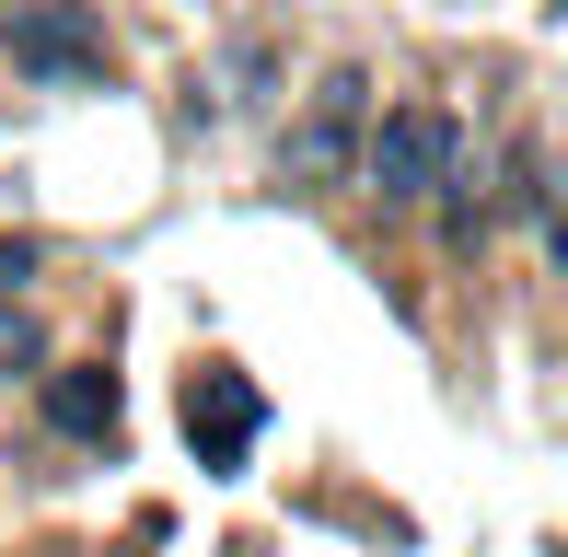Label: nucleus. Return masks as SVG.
<instances>
[{
	"instance_id": "obj_1",
	"label": "nucleus",
	"mask_w": 568,
	"mask_h": 557,
	"mask_svg": "<svg viewBox=\"0 0 568 557\" xmlns=\"http://www.w3.org/2000/svg\"><path fill=\"white\" fill-rule=\"evenodd\" d=\"M359 186L383 198V210H429V198L464 174V117L453 105H383V117H359Z\"/></svg>"
},
{
	"instance_id": "obj_2",
	"label": "nucleus",
	"mask_w": 568,
	"mask_h": 557,
	"mask_svg": "<svg viewBox=\"0 0 568 557\" xmlns=\"http://www.w3.org/2000/svg\"><path fill=\"white\" fill-rule=\"evenodd\" d=\"M0 47H12V70H36V82H59V93H82V82L116 70L105 23H93L82 0H0Z\"/></svg>"
},
{
	"instance_id": "obj_3",
	"label": "nucleus",
	"mask_w": 568,
	"mask_h": 557,
	"mask_svg": "<svg viewBox=\"0 0 568 557\" xmlns=\"http://www.w3.org/2000/svg\"><path fill=\"white\" fill-rule=\"evenodd\" d=\"M359 70H325V93L302 105V129L278 140V186H348V163H359Z\"/></svg>"
},
{
	"instance_id": "obj_4",
	"label": "nucleus",
	"mask_w": 568,
	"mask_h": 557,
	"mask_svg": "<svg viewBox=\"0 0 568 557\" xmlns=\"http://www.w3.org/2000/svg\"><path fill=\"white\" fill-rule=\"evenodd\" d=\"M255 429H267V395H255L232 361H210V372L186 384V442H197V465H210V476H244Z\"/></svg>"
},
{
	"instance_id": "obj_5",
	"label": "nucleus",
	"mask_w": 568,
	"mask_h": 557,
	"mask_svg": "<svg viewBox=\"0 0 568 557\" xmlns=\"http://www.w3.org/2000/svg\"><path fill=\"white\" fill-rule=\"evenodd\" d=\"M47 418L70 442H116V372H47Z\"/></svg>"
},
{
	"instance_id": "obj_6",
	"label": "nucleus",
	"mask_w": 568,
	"mask_h": 557,
	"mask_svg": "<svg viewBox=\"0 0 568 557\" xmlns=\"http://www.w3.org/2000/svg\"><path fill=\"white\" fill-rule=\"evenodd\" d=\"M36 361H47L36 314H23V302H0V372H36Z\"/></svg>"
},
{
	"instance_id": "obj_7",
	"label": "nucleus",
	"mask_w": 568,
	"mask_h": 557,
	"mask_svg": "<svg viewBox=\"0 0 568 557\" xmlns=\"http://www.w3.org/2000/svg\"><path fill=\"white\" fill-rule=\"evenodd\" d=\"M23 278H36V244H23V233H0V302H12Z\"/></svg>"
},
{
	"instance_id": "obj_8",
	"label": "nucleus",
	"mask_w": 568,
	"mask_h": 557,
	"mask_svg": "<svg viewBox=\"0 0 568 557\" xmlns=\"http://www.w3.org/2000/svg\"><path fill=\"white\" fill-rule=\"evenodd\" d=\"M47 557H59V546H47Z\"/></svg>"
}]
</instances>
